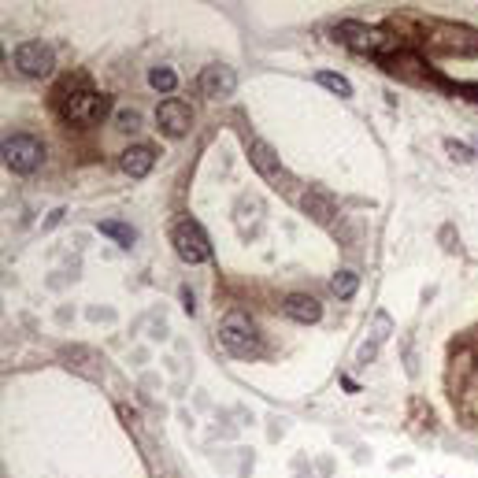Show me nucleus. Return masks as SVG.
I'll use <instances>...</instances> for the list:
<instances>
[{
	"instance_id": "3",
	"label": "nucleus",
	"mask_w": 478,
	"mask_h": 478,
	"mask_svg": "<svg viewBox=\"0 0 478 478\" xmlns=\"http://www.w3.org/2000/svg\"><path fill=\"white\" fill-rule=\"evenodd\" d=\"M219 342L230 356H237V360H249V356H260V337H256V326L252 319L245 315L241 308L226 311L223 323H219Z\"/></svg>"
},
{
	"instance_id": "11",
	"label": "nucleus",
	"mask_w": 478,
	"mask_h": 478,
	"mask_svg": "<svg viewBox=\"0 0 478 478\" xmlns=\"http://www.w3.org/2000/svg\"><path fill=\"white\" fill-rule=\"evenodd\" d=\"M300 208L308 211L315 223H334V215H337V204H334V197H330L326 189H308L304 197H300Z\"/></svg>"
},
{
	"instance_id": "2",
	"label": "nucleus",
	"mask_w": 478,
	"mask_h": 478,
	"mask_svg": "<svg viewBox=\"0 0 478 478\" xmlns=\"http://www.w3.org/2000/svg\"><path fill=\"white\" fill-rule=\"evenodd\" d=\"M334 38L348 45L352 52H363V56H390V52H401V45L393 34L379 30V26H363V23H337Z\"/></svg>"
},
{
	"instance_id": "18",
	"label": "nucleus",
	"mask_w": 478,
	"mask_h": 478,
	"mask_svg": "<svg viewBox=\"0 0 478 478\" xmlns=\"http://www.w3.org/2000/svg\"><path fill=\"white\" fill-rule=\"evenodd\" d=\"M149 86L160 89V93H174V86H178V78H174L171 67H152L149 71Z\"/></svg>"
},
{
	"instance_id": "4",
	"label": "nucleus",
	"mask_w": 478,
	"mask_h": 478,
	"mask_svg": "<svg viewBox=\"0 0 478 478\" xmlns=\"http://www.w3.org/2000/svg\"><path fill=\"white\" fill-rule=\"evenodd\" d=\"M45 160V145L30 134H12L4 141V163L12 167L15 174H34Z\"/></svg>"
},
{
	"instance_id": "10",
	"label": "nucleus",
	"mask_w": 478,
	"mask_h": 478,
	"mask_svg": "<svg viewBox=\"0 0 478 478\" xmlns=\"http://www.w3.org/2000/svg\"><path fill=\"white\" fill-rule=\"evenodd\" d=\"M282 311H286L293 323H319L323 319V304L315 297H308V293H289L282 300Z\"/></svg>"
},
{
	"instance_id": "9",
	"label": "nucleus",
	"mask_w": 478,
	"mask_h": 478,
	"mask_svg": "<svg viewBox=\"0 0 478 478\" xmlns=\"http://www.w3.org/2000/svg\"><path fill=\"white\" fill-rule=\"evenodd\" d=\"M249 160H252V167L263 174L267 182H286V171H282V163H278V156H274V149L267 141H249Z\"/></svg>"
},
{
	"instance_id": "22",
	"label": "nucleus",
	"mask_w": 478,
	"mask_h": 478,
	"mask_svg": "<svg viewBox=\"0 0 478 478\" xmlns=\"http://www.w3.org/2000/svg\"><path fill=\"white\" fill-rule=\"evenodd\" d=\"M182 300H186V311L193 315V308H197V304H193V293H189V289H182Z\"/></svg>"
},
{
	"instance_id": "13",
	"label": "nucleus",
	"mask_w": 478,
	"mask_h": 478,
	"mask_svg": "<svg viewBox=\"0 0 478 478\" xmlns=\"http://www.w3.org/2000/svg\"><path fill=\"white\" fill-rule=\"evenodd\" d=\"M152 163H156V152L149 145H134V149L123 152V171L130 174V178H145V174L152 171Z\"/></svg>"
},
{
	"instance_id": "14",
	"label": "nucleus",
	"mask_w": 478,
	"mask_h": 478,
	"mask_svg": "<svg viewBox=\"0 0 478 478\" xmlns=\"http://www.w3.org/2000/svg\"><path fill=\"white\" fill-rule=\"evenodd\" d=\"M390 330H393V319L385 315V311H379V315H374L371 342H363V345H360V363H371V360H374V352H379V348H382V342L390 337Z\"/></svg>"
},
{
	"instance_id": "19",
	"label": "nucleus",
	"mask_w": 478,
	"mask_h": 478,
	"mask_svg": "<svg viewBox=\"0 0 478 478\" xmlns=\"http://www.w3.org/2000/svg\"><path fill=\"white\" fill-rule=\"evenodd\" d=\"M115 126L119 130H137V126H141V115H137L134 108H123V112L115 115Z\"/></svg>"
},
{
	"instance_id": "17",
	"label": "nucleus",
	"mask_w": 478,
	"mask_h": 478,
	"mask_svg": "<svg viewBox=\"0 0 478 478\" xmlns=\"http://www.w3.org/2000/svg\"><path fill=\"white\" fill-rule=\"evenodd\" d=\"M315 82H319V86H326L330 93H337V97H352V86H348V78L334 75V71H319Z\"/></svg>"
},
{
	"instance_id": "21",
	"label": "nucleus",
	"mask_w": 478,
	"mask_h": 478,
	"mask_svg": "<svg viewBox=\"0 0 478 478\" xmlns=\"http://www.w3.org/2000/svg\"><path fill=\"white\" fill-rule=\"evenodd\" d=\"M456 89H459V93H467V97H471L475 104H478V86H456Z\"/></svg>"
},
{
	"instance_id": "1",
	"label": "nucleus",
	"mask_w": 478,
	"mask_h": 478,
	"mask_svg": "<svg viewBox=\"0 0 478 478\" xmlns=\"http://www.w3.org/2000/svg\"><path fill=\"white\" fill-rule=\"evenodd\" d=\"M52 104L63 123H78V126H93L100 123L108 112H112V97L108 93H97L89 89V78L86 75H67L52 89Z\"/></svg>"
},
{
	"instance_id": "8",
	"label": "nucleus",
	"mask_w": 478,
	"mask_h": 478,
	"mask_svg": "<svg viewBox=\"0 0 478 478\" xmlns=\"http://www.w3.org/2000/svg\"><path fill=\"white\" fill-rule=\"evenodd\" d=\"M156 123H160V130L167 137H182L189 130V108L171 97V100H163V104L156 108Z\"/></svg>"
},
{
	"instance_id": "12",
	"label": "nucleus",
	"mask_w": 478,
	"mask_h": 478,
	"mask_svg": "<svg viewBox=\"0 0 478 478\" xmlns=\"http://www.w3.org/2000/svg\"><path fill=\"white\" fill-rule=\"evenodd\" d=\"M438 34L445 38H434V45L449 52H478V34L475 30H464V26H438Z\"/></svg>"
},
{
	"instance_id": "6",
	"label": "nucleus",
	"mask_w": 478,
	"mask_h": 478,
	"mask_svg": "<svg viewBox=\"0 0 478 478\" xmlns=\"http://www.w3.org/2000/svg\"><path fill=\"white\" fill-rule=\"evenodd\" d=\"M52 63H56L52 60V49L41 45V41H23L19 49H15V67L30 78H45L52 71Z\"/></svg>"
},
{
	"instance_id": "20",
	"label": "nucleus",
	"mask_w": 478,
	"mask_h": 478,
	"mask_svg": "<svg viewBox=\"0 0 478 478\" xmlns=\"http://www.w3.org/2000/svg\"><path fill=\"white\" fill-rule=\"evenodd\" d=\"M445 152L453 156L456 163H471V160H475V156H471V149H467L464 141H445Z\"/></svg>"
},
{
	"instance_id": "15",
	"label": "nucleus",
	"mask_w": 478,
	"mask_h": 478,
	"mask_svg": "<svg viewBox=\"0 0 478 478\" xmlns=\"http://www.w3.org/2000/svg\"><path fill=\"white\" fill-rule=\"evenodd\" d=\"M97 230H100L104 237H115L123 249H130V245L137 241V230H134L130 223H119V219H104V223H97Z\"/></svg>"
},
{
	"instance_id": "7",
	"label": "nucleus",
	"mask_w": 478,
	"mask_h": 478,
	"mask_svg": "<svg viewBox=\"0 0 478 478\" xmlns=\"http://www.w3.org/2000/svg\"><path fill=\"white\" fill-rule=\"evenodd\" d=\"M234 89H237V75L223 63H211V67L200 71V93L208 100H226L234 97Z\"/></svg>"
},
{
	"instance_id": "5",
	"label": "nucleus",
	"mask_w": 478,
	"mask_h": 478,
	"mask_svg": "<svg viewBox=\"0 0 478 478\" xmlns=\"http://www.w3.org/2000/svg\"><path fill=\"white\" fill-rule=\"evenodd\" d=\"M171 241H174V252H178L186 263H208V260H211L208 234H204L197 223H193V219H182V223L174 226Z\"/></svg>"
},
{
	"instance_id": "16",
	"label": "nucleus",
	"mask_w": 478,
	"mask_h": 478,
	"mask_svg": "<svg viewBox=\"0 0 478 478\" xmlns=\"http://www.w3.org/2000/svg\"><path fill=\"white\" fill-rule=\"evenodd\" d=\"M356 286H360V274L356 271H337L334 278H330V289H334V297H342V300L352 297Z\"/></svg>"
}]
</instances>
